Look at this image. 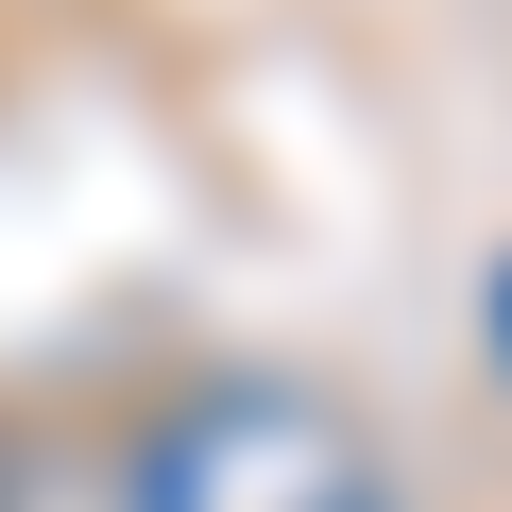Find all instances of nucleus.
I'll return each mask as SVG.
<instances>
[{"label":"nucleus","mask_w":512,"mask_h":512,"mask_svg":"<svg viewBox=\"0 0 512 512\" xmlns=\"http://www.w3.org/2000/svg\"><path fill=\"white\" fill-rule=\"evenodd\" d=\"M137 512H359V444L291 393H205L137 461Z\"/></svg>","instance_id":"f257e3e1"}]
</instances>
